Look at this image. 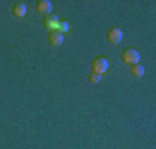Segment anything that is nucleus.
Here are the masks:
<instances>
[{"mask_svg": "<svg viewBox=\"0 0 156 149\" xmlns=\"http://www.w3.org/2000/svg\"><path fill=\"white\" fill-rule=\"evenodd\" d=\"M122 61L128 66H134V64H139L140 61V55L135 49H125L122 52Z\"/></svg>", "mask_w": 156, "mask_h": 149, "instance_id": "f257e3e1", "label": "nucleus"}, {"mask_svg": "<svg viewBox=\"0 0 156 149\" xmlns=\"http://www.w3.org/2000/svg\"><path fill=\"white\" fill-rule=\"evenodd\" d=\"M92 73H97V75H102V73L108 69V66H109V62H108L106 57H102V55H97L94 61H92Z\"/></svg>", "mask_w": 156, "mask_h": 149, "instance_id": "f03ea898", "label": "nucleus"}, {"mask_svg": "<svg viewBox=\"0 0 156 149\" xmlns=\"http://www.w3.org/2000/svg\"><path fill=\"white\" fill-rule=\"evenodd\" d=\"M122 37H123V33H122L120 28H111V30L108 31V35H106L108 42H109V44H115V45L122 42Z\"/></svg>", "mask_w": 156, "mask_h": 149, "instance_id": "7ed1b4c3", "label": "nucleus"}, {"mask_svg": "<svg viewBox=\"0 0 156 149\" xmlns=\"http://www.w3.org/2000/svg\"><path fill=\"white\" fill-rule=\"evenodd\" d=\"M44 26L47 28V30H50V31L57 30V26H59V17H57L56 14H49V16H45Z\"/></svg>", "mask_w": 156, "mask_h": 149, "instance_id": "20e7f679", "label": "nucleus"}, {"mask_svg": "<svg viewBox=\"0 0 156 149\" xmlns=\"http://www.w3.org/2000/svg\"><path fill=\"white\" fill-rule=\"evenodd\" d=\"M50 11H52V4H50L49 0H40V2H37V12H38V14L49 16Z\"/></svg>", "mask_w": 156, "mask_h": 149, "instance_id": "39448f33", "label": "nucleus"}, {"mask_svg": "<svg viewBox=\"0 0 156 149\" xmlns=\"http://www.w3.org/2000/svg\"><path fill=\"white\" fill-rule=\"evenodd\" d=\"M62 40H64V37H62V33H59L57 30H54V31L49 33V44L52 45V47H59V45L62 44Z\"/></svg>", "mask_w": 156, "mask_h": 149, "instance_id": "423d86ee", "label": "nucleus"}, {"mask_svg": "<svg viewBox=\"0 0 156 149\" xmlns=\"http://www.w3.org/2000/svg\"><path fill=\"white\" fill-rule=\"evenodd\" d=\"M12 14H14L16 17H24L26 16V5H24L23 2L12 4Z\"/></svg>", "mask_w": 156, "mask_h": 149, "instance_id": "0eeeda50", "label": "nucleus"}, {"mask_svg": "<svg viewBox=\"0 0 156 149\" xmlns=\"http://www.w3.org/2000/svg\"><path fill=\"white\" fill-rule=\"evenodd\" d=\"M130 73H132V76H135V78L144 76V66H140V62L139 64H134V66H130Z\"/></svg>", "mask_w": 156, "mask_h": 149, "instance_id": "6e6552de", "label": "nucleus"}, {"mask_svg": "<svg viewBox=\"0 0 156 149\" xmlns=\"http://www.w3.org/2000/svg\"><path fill=\"white\" fill-rule=\"evenodd\" d=\"M57 31H59V33H66V31H69V23L68 21H59Z\"/></svg>", "mask_w": 156, "mask_h": 149, "instance_id": "1a4fd4ad", "label": "nucleus"}, {"mask_svg": "<svg viewBox=\"0 0 156 149\" xmlns=\"http://www.w3.org/2000/svg\"><path fill=\"white\" fill-rule=\"evenodd\" d=\"M90 83H99L102 80V75H97V73H90Z\"/></svg>", "mask_w": 156, "mask_h": 149, "instance_id": "9d476101", "label": "nucleus"}]
</instances>
